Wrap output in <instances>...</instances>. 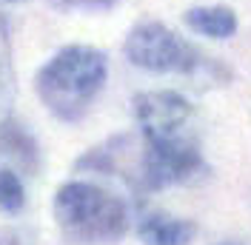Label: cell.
I'll return each mask as SVG.
<instances>
[{"instance_id": "obj_1", "label": "cell", "mask_w": 251, "mask_h": 245, "mask_svg": "<svg viewBox=\"0 0 251 245\" xmlns=\"http://www.w3.org/2000/svg\"><path fill=\"white\" fill-rule=\"evenodd\" d=\"M106 54L92 46H66L40 69L37 94L57 120H80L106 83Z\"/></svg>"}, {"instance_id": "obj_2", "label": "cell", "mask_w": 251, "mask_h": 245, "mask_svg": "<svg viewBox=\"0 0 251 245\" xmlns=\"http://www.w3.org/2000/svg\"><path fill=\"white\" fill-rule=\"evenodd\" d=\"M54 220L69 245H109L128 228V211L120 197L83 180H72L54 194Z\"/></svg>"}, {"instance_id": "obj_3", "label": "cell", "mask_w": 251, "mask_h": 245, "mask_svg": "<svg viewBox=\"0 0 251 245\" xmlns=\"http://www.w3.org/2000/svg\"><path fill=\"white\" fill-rule=\"evenodd\" d=\"M126 57L154 74H186L197 66V54L183 37L163 23H140L126 37Z\"/></svg>"}, {"instance_id": "obj_4", "label": "cell", "mask_w": 251, "mask_h": 245, "mask_svg": "<svg viewBox=\"0 0 251 245\" xmlns=\"http://www.w3.org/2000/svg\"><path fill=\"white\" fill-rule=\"evenodd\" d=\"M200 171H203V157L194 137L146 140V151L140 160V183L146 191L188 183Z\"/></svg>"}, {"instance_id": "obj_5", "label": "cell", "mask_w": 251, "mask_h": 245, "mask_svg": "<svg viewBox=\"0 0 251 245\" xmlns=\"http://www.w3.org/2000/svg\"><path fill=\"white\" fill-rule=\"evenodd\" d=\"M191 103L177 92H143L134 97V117L146 140H177L191 137Z\"/></svg>"}, {"instance_id": "obj_6", "label": "cell", "mask_w": 251, "mask_h": 245, "mask_svg": "<svg viewBox=\"0 0 251 245\" xmlns=\"http://www.w3.org/2000/svg\"><path fill=\"white\" fill-rule=\"evenodd\" d=\"M137 237L143 245H188L197 237V225L180 217L146 214L137 222Z\"/></svg>"}, {"instance_id": "obj_7", "label": "cell", "mask_w": 251, "mask_h": 245, "mask_svg": "<svg viewBox=\"0 0 251 245\" xmlns=\"http://www.w3.org/2000/svg\"><path fill=\"white\" fill-rule=\"evenodd\" d=\"M186 26L203 37L226 40L237 31V15L228 6H194L186 12Z\"/></svg>"}, {"instance_id": "obj_8", "label": "cell", "mask_w": 251, "mask_h": 245, "mask_svg": "<svg viewBox=\"0 0 251 245\" xmlns=\"http://www.w3.org/2000/svg\"><path fill=\"white\" fill-rule=\"evenodd\" d=\"M23 202H26V191H23L17 171L9 166H0V211L17 214L23 208Z\"/></svg>"}, {"instance_id": "obj_9", "label": "cell", "mask_w": 251, "mask_h": 245, "mask_svg": "<svg viewBox=\"0 0 251 245\" xmlns=\"http://www.w3.org/2000/svg\"><path fill=\"white\" fill-rule=\"evenodd\" d=\"M9 57H12V51H9V29H6V20L0 17V74L3 77L9 74Z\"/></svg>"}, {"instance_id": "obj_10", "label": "cell", "mask_w": 251, "mask_h": 245, "mask_svg": "<svg viewBox=\"0 0 251 245\" xmlns=\"http://www.w3.org/2000/svg\"><path fill=\"white\" fill-rule=\"evenodd\" d=\"M60 6H72V9H106L114 0H57Z\"/></svg>"}, {"instance_id": "obj_11", "label": "cell", "mask_w": 251, "mask_h": 245, "mask_svg": "<svg viewBox=\"0 0 251 245\" xmlns=\"http://www.w3.org/2000/svg\"><path fill=\"white\" fill-rule=\"evenodd\" d=\"M0 245H23V243H20L17 231H12V228H0Z\"/></svg>"}, {"instance_id": "obj_12", "label": "cell", "mask_w": 251, "mask_h": 245, "mask_svg": "<svg viewBox=\"0 0 251 245\" xmlns=\"http://www.w3.org/2000/svg\"><path fill=\"white\" fill-rule=\"evenodd\" d=\"M3 3H23V0H3Z\"/></svg>"}, {"instance_id": "obj_13", "label": "cell", "mask_w": 251, "mask_h": 245, "mask_svg": "<svg viewBox=\"0 0 251 245\" xmlns=\"http://www.w3.org/2000/svg\"><path fill=\"white\" fill-rule=\"evenodd\" d=\"M223 245H234V243H223Z\"/></svg>"}]
</instances>
